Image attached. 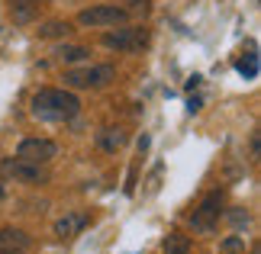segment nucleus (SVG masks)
I'll return each mask as SVG.
<instances>
[{
	"instance_id": "6e6552de",
	"label": "nucleus",
	"mask_w": 261,
	"mask_h": 254,
	"mask_svg": "<svg viewBox=\"0 0 261 254\" xmlns=\"http://www.w3.org/2000/svg\"><path fill=\"white\" fill-rule=\"evenodd\" d=\"M87 222H90V216H87V212H77V209H71V212H65V216L55 222V235L62 238V241H68V238L81 235V232L87 229Z\"/></svg>"
},
{
	"instance_id": "a211bd4d",
	"label": "nucleus",
	"mask_w": 261,
	"mask_h": 254,
	"mask_svg": "<svg viewBox=\"0 0 261 254\" xmlns=\"http://www.w3.org/2000/svg\"><path fill=\"white\" fill-rule=\"evenodd\" d=\"M113 4H129V7H123L129 16H133V13H142V16H145L148 10H152V4H148V0H113Z\"/></svg>"
},
{
	"instance_id": "f3484780",
	"label": "nucleus",
	"mask_w": 261,
	"mask_h": 254,
	"mask_svg": "<svg viewBox=\"0 0 261 254\" xmlns=\"http://www.w3.org/2000/svg\"><path fill=\"white\" fill-rule=\"evenodd\" d=\"M219 251H223V254H239V251H245V238H242V235H229L223 245H219Z\"/></svg>"
},
{
	"instance_id": "b1692460",
	"label": "nucleus",
	"mask_w": 261,
	"mask_h": 254,
	"mask_svg": "<svg viewBox=\"0 0 261 254\" xmlns=\"http://www.w3.org/2000/svg\"><path fill=\"white\" fill-rule=\"evenodd\" d=\"M252 254H258V248H252Z\"/></svg>"
},
{
	"instance_id": "4468645a",
	"label": "nucleus",
	"mask_w": 261,
	"mask_h": 254,
	"mask_svg": "<svg viewBox=\"0 0 261 254\" xmlns=\"http://www.w3.org/2000/svg\"><path fill=\"white\" fill-rule=\"evenodd\" d=\"M162 254H190V238L180 235V232H171L162 241Z\"/></svg>"
},
{
	"instance_id": "f8f14e48",
	"label": "nucleus",
	"mask_w": 261,
	"mask_h": 254,
	"mask_svg": "<svg viewBox=\"0 0 261 254\" xmlns=\"http://www.w3.org/2000/svg\"><path fill=\"white\" fill-rule=\"evenodd\" d=\"M36 10H39V4H29V0H13L10 16H13L16 26H26V23H33V19H36Z\"/></svg>"
},
{
	"instance_id": "423d86ee",
	"label": "nucleus",
	"mask_w": 261,
	"mask_h": 254,
	"mask_svg": "<svg viewBox=\"0 0 261 254\" xmlns=\"http://www.w3.org/2000/svg\"><path fill=\"white\" fill-rule=\"evenodd\" d=\"M0 174L13 177V180H19V184H29V187H39V184L48 180L42 164H29V161H19V158H4L0 161Z\"/></svg>"
},
{
	"instance_id": "9d476101",
	"label": "nucleus",
	"mask_w": 261,
	"mask_h": 254,
	"mask_svg": "<svg viewBox=\"0 0 261 254\" xmlns=\"http://www.w3.org/2000/svg\"><path fill=\"white\" fill-rule=\"evenodd\" d=\"M33 248V238H29V232L23 229H13V225H7V229H0V251H29Z\"/></svg>"
},
{
	"instance_id": "aec40b11",
	"label": "nucleus",
	"mask_w": 261,
	"mask_h": 254,
	"mask_svg": "<svg viewBox=\"0 0 261 254\" xmlns=\"http://www.w3.org/2000/svg\"><path fill=\"white\" fill-rule=\"evenodd\" d=\"M194 87H200V74H194V77L187 80V90H194Z\"/></svg>"
},
{
	"instance_id": "ddd939ff",
	"label": "nucleus",
	"mask_w": 261,
	"mask_h": 254,
	"mask_svg": "<svg viewBox=\"0 0 261 254\" xmlns=\"http://www.w3.org/2000/svg\"><path fill=\"white\" fill-rule=\"evenodd\" d=\"M68 33H71L68 19H48V23L39 26V39H65Z\"/></svg>"
},
{
	"instance_id": "2eb2a0df",
	"label": "nucleus",
	"mask_w": 261,
	"mask_h": 254,
	"mask_svg": "<svg viewBox=\"0 0 261 254\" xmlns=\"http://www.w3.org/2000/svg\"><path fill=\"white\" fill-rule=\"evenodd\" d=\"M236 71H239L245 80H255V77H258V55L248 52L245 58H239V62H236Z\"/></svg>"
},
{
	"instance_id": "dca6fc26",
	"label": "nucleus",
	"mask_w": 261,
	"mask_h": 254,
	"mask_svg": "<svg viewBox=\"0 0 261 254\" xmlns=\"http://www.w3.org/2000/svg\"><path fill=\"white\" fill-rule=\"evenodd\" d=\"M226 222H229V225H232L236 232H239V229H248V222H252V212L242 209V206H236V209H229V212H226Z\"/></svg>"
},
{
	"instance_id": "f03ea898",
	"label": "nucleus",
	"mask_w": 261,
	"mask_h": 254,
	"mask_svg": "<svg viewBox=\"0 0 261 254\" xmlns=\"http://www.w3.org/2000/svg\"><path fill=\"white\" fill-rule=\"evenodd\" d=\"M65 87L68 90H103L116 80V68L113 65H81V68H68L65 74Z\"/></svg>"
},
{
	"instance_id": "1a4fd4ad",
	"label": "nucleus",
	"mask_w": 261,
	"mask_h": 254,
	"mask_svg": "<svg viewBox=\"0 0 261 254\" xmlns=\"http://www.w3.org/2000/svg\"><path fill=\"white\" fill-rule=\"evenodd\" d=\"M97 148L100 151H107V155H116L119 148H126V142H129V132L123 126H103L97 132Z\"/></svg>"
},
{
	"instance_id": "39448f33",
	"label": "nucleus",
	"mask_w": 261,
	"mask_h": 254,
	"mask_svg": "<svg viewBox=\"0 0 261 254\" xmlns=\"http://www.w3.org/2000/svg\"><path fill=\"white\" fill-rule=\"evenodd\" d=\"M219 216H223V190H210L203 200H200V206L194 209V216H190V225L197 232H213Z\"/></svg>"
},
{
	"instance_id": "f257e3e1",
	"label": "nucleus",
	"mask_w": 261,
	"mask_h": 254,
	"mask_svg": "<svg viewBox=\"0 0 261 254\" xmlns=\"http://www.w3.org/2000/svg\"><path fill=\"white\" fill-rule=\"evenodd\" d=\"M29 113L42 123H71V119L81 113V100H77L74 90H55V87H42L33 94V103H29Z\"/></svg>"
},
{
	"instance_id": "7ed1b4c3",
	"label": "nucleus",
	"mask_w": 261,
	"mask_h": 254,
	"mask_svg": "<svg viewBox=\"0 0 261 254\" xmlns=\"http://www.w3.org/2000/svg\"><path fill=\"white\" fill-rule=\"evenodd\" d=\"M100 42H103V48H113V52H142L148 45V29L123 23V26L107 29V33L100 36Z\"/></svg>"
},
{
	"instance_id": "5701e85b",
	"label": "nucleus",
	"mask_w": 261,
	"mask_h": 254,
	"mask_svg": "<svg viewBox=\"0 0 261 254\" xmlns=\"http://www.w3.org/2000/svg\"><path fill=\"white\" fill-rule=\"evenodd\" d=\"M29 4H42V0H29Z\"/></svg>"
},
{
	"instance_id": "6ab92c4d",
	"label": "nucleus",
	"mask_w": 261,
	"mask_h": 254,
	"mask_svg": "<svg viewBox=\"0 0 261 254\" xmlns=\"http://www.w3.org/2000/svg\"><path fill=\"white\" fill-rule=\"evenodd\" d=\"M200 106H203V100H200V97H190L187 100V113H197Z\"/></svg>"
},
{
	"instance_id": "412c9836",
	"label": "nucleus",
	"mask_w": 261,
	"mask_h": 254,
	"mask_svg": "<svg viewBox=\"0 0 261 254\" xmlns=\"http://www.w3.org/2000/svg\"><path fill=\"white\" fill-rule=\"evenodd\" d=\"M4 193H7V187H4V180H0V196H4Z\"/></svg>"
},
{
	"instance_id": "20e7f679",
	"label": "nucleus",
	"mask_w": 261,
	"mask_h": 254,
	"mask_svg": "<svg viewBox=\"0 0 261 254\" xmlns=\"http://www.w3.org/2000/svg\"><path fill=\"white\" fill-rule=\"evenodd\" d=\"M123 23H129V13L119 4H97L77 13V26H84V29H113Z\"/></svg>"
},
{
	"instance_id": "0eeeda50",
	"label": "nucleus",
	"mask_w": 261,
	"mask_h": 254,
	"mask_svg": "<svg viewBox=\"0 0 261 254\" xmlns=\"http://www.w3.org/2000/svg\"><path fill=\"white\" fill-rule=\"evenodd\" d=\"M16 158L29 161V164H48L52 158H58V145L52 138H23L16 145Z\"/></svg>"
},
{
	"instance_id": "4be33fe9",
	"label": "nucleus",
	"mask_w": 261,
	"mask_h": 254,
	"mask_svg": "<svg viewBox=\"0 0 261 254\" xmlns=\"http://www.w3.org/2000/svg\"><path fill=\"white\" fill-rule=\"evenodd\" d=\"M0 254H23V251H0Z\"/></svg>"
},
{
	"instance_id": "9b49d317",
	"label": "nucleus",
	"mask_w": 261,
	"mask_h": 254,
	"mask_svg": "<svg viewBox=\"0 0 261 254\" xmlns=\"http://www.w3.org/2000/svg\"><path fill=\"white\" fill-rule=\"evenodd\" d=\"M62 65L68 68H77V65H84L87 62V55H90V48L84 45H71V42H62V45H55V52H52Z\"/></svg>"
}]
</instances>
